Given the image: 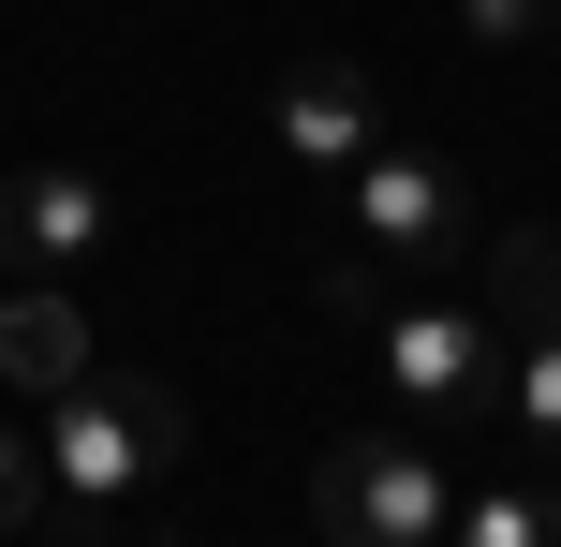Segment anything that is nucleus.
<instances>
[{
	"mask_svg": "<svg viewBox=\"0 0 561 547\" xmlns=\"http://www.w3.org/2000/svg\"><path fill=\"white\" fill-rule=\"evenodd\" d=\"M45 414V489H59V518H118V503L148 489V474H178V385L163 371H104L89 355L59 400H30Z\"/></svg>",
	"mask_w": 561,
	"mask_h": 547,
	"instance_id": "1",
	"label": "nucleus"
},
{
	"mask_svg": "<svg viewBox=\"0 0 561 547\" xmlns=\"http://www.w3.org/2000/svg\"><path fill=\"white\" fill-rule=\"evenodd\" d=\"M310 518H325V547H444L458 474L428 459L414 430H355V444L310 459Z\"/></svg>",
	"mask_w": 561,
	"mask_h": 547,
	"instance_id": "2",
	"label": "nucleus"
},
{
	"mask_svg": "<svg viewBox=\"0 0 561 547\" xmlns=\"http://www.w3.org/2000/svg\"><path fill=\"white\" fill-rule=\"evenodd\" d=\"M369 371H385V400L414 414H488L503 400V326H488V296H399L385 326H369Z\"/></svg>",
	"mask_w": 561,
	"mask_h": 547,
	"instance_id": "3",
	"label": "nucleus"
},
{
	"mask_svg": "<svg viewBox=\"0 0 561 547\" xmlns=\"http://www.w3.org/2000/svg\"><path fill=\"white\" fill-rule=\"evenodd\" d=\"M488 311H503V414L561 459V237L517 223L488 252Z\"/></svg>",
	"mask_w": 561,
	"mask_h": 547,
	"instance_id": "4",
	"label": "nucleus"
},
{
	"mask_svg": "<svg viewBox=\"0 0 561 547\" xmlns=\"http://www.w3.org/2000/svg\"><path fill=\"white\" fill-rule=\"evenodd\" d=\"M458 252H473L458 178L428 163V148H369V163H355V266H369V282H444Z\"/></svg>",
	"mask_w": 561,
	"mask_h": 547,
	"instance_id": "5",
	"label": "nucleus"
},
{
	"mask_svg": "<svg viewBox=\"0 0 561 547\" xmlns=\"http://www.w3.org/2000/svg\"><path fill=\"white\" fill-rule=\"evenodd\" d=\"M104 237H118V193L89 163H15L0 178V282H75Z\"/></svg>",
	"mask_w": 561,
	"mask_h": 547,
	"instance_id": "6",
	"label": "nucleus"
},
{
	"mask_svg": "<svg viewBox=\"0 0 561 547\" xmlns=\"http://www.w3.org/2000/svg\"><path fill=\"white\" fill-rule=\"evenodd\" d=\"M266 118H280V163H310V178H355L369 148H385V89H369L355 59H296Z\"/></svg>",
	"mask_w": 561,
	"mask_h": 547,
	"instance_id": "7",
	"label": "nucleus"
},
{
	"mask_svg": "<svg viewBox=\"0 0 561 547\" xmlns=\"http://www.w3.org/2000/svg\"><path fill=\"white\" fill-rule=\"evenodd\" d=\"M75 371H89L75 282H0V385H15V400H59Z\"/></svg>",
	"mask_w": 561,
	"mask_h": 547,
	"instance_id": "8",
	"label": "nucleus"
},
{
	"mask_svg": "<svg viewBox=\"0 0 561 547\" xmlns=\"http://www.w3.org/2000/svg\"><path fill=\"white\" fill-rule=\"evenodd\" d=\"M444 547H561V489L547 474H473L458 518H444Z\"/></svg>",
	"mask_w": 561,
	"mask_h": 547,
	"instance_id": "9",
	"label": "nucleus"
},
{
	"mask_svg": "<svg viewBox=\"0 0 561 547\" xmlns=\"http://www.w3.org/2000/svg\"><path fill=\"white\" fill-rule=\"evenodd\" d=\"M59 518V489H45V444L15 430V414H0V533H45Z\"/></svg>",
	"mask_w": 561,
	"mask_h": 547,
	"instance_id": "10",
	"label": "nucleus"
},
{
	"mask_svg": "<svg viewBox=\"0 0 561 547\" xmlns=\"http://www.w3.org/2000/svg\"><path fill=\"white\" fill-rule=\"evenodd\" d=\"M458 30L473 45H547V0H458Z\"/></svg>",
	"mask_w": 561,
	"mask_h": 547,
	"instance_id": "11",
	"label": "nucleus"
},
{
	"mask_svg": "<svg viewBox=\"0 0 561 547\" xmlns=\"http://www.w3.org/2000/svg\"><path fill=\"white\" fill-rule=\"evenodd\" d=\"M59 547H178V533H148V518H75Z\"/></svg>",
	"mask_w": 561,
	"mask_h": 547,
	"instance_id": "12",
	"label": "nucleus"
},
{
	"mask_svg": "<svg viewBox=\"0 0 561 547\" xmlns=\"http://www.w3.org/2000/svg\"><path fill=\"white\" fill-rule=\"evenodd\" d=\"M547 30H561V0H547Z\"/></svg>",
	"mask_w": 561,
	"mask_h": 547,
	"instance_id": "13",
	"label": "nucleus"
}]
</instances>
